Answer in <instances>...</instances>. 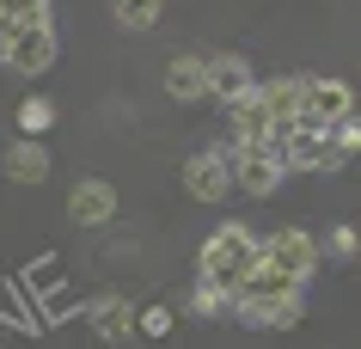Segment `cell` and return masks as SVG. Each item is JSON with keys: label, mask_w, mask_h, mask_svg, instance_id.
<instances>
[{"label": "cell", "mask_w": 361, "mask_h": 349, "mask_svg": "<svg viewBox=\"0 0 361 349\" xmlns=\"http://www.w3.org/2000/svg\"><path fill=\"white\" fill-rule=\"evenodd\" d=\"M233 154V147H227ZM282 154H276V147H239V154H233V184H239V190L245 196H269L276 190V184H282Z\"/></svg>", "instance_id": "5b68a950"}, {"label": "cell", "mask_w": 361, "mask_h": 349, "mask_svg": "<svg viewBox=\"0 0 361 349\" xmlns=\"http://www.w3.org/2000/svg\"><path fill=\"white\" fill-rule=\"evenodd\" d=\"M166 92L171 98H209V61L202 56H171V68H166Z\"/></svg>", "instance_id": "4fadbf2b"}, {"label": "cell", "mask_w": 361, "mask_h": 349, "mask_svg": "<svg viewBox=\"0 0 361 349\" xmlns=\"http://www.w3.org/2000/svg\"><path fill=\"white\" fill-rule=\"evenodd\" d=\"M135 331H141V337H166V331H171V307H147Z\"/></svg>", "instance_id": "ac0fdd59"}, {"label": "cell", "mask_w": 361, "mask_h": 349, "mask_svg": "<svg viewBox=\"0 0 361 349\" xmlns=\"http://www.w3.org/2000/svg\"><path fill=\"white\" fill-rule=\"evenodd\" d=\"M276 154H282V166H300V172H337L343 159H349L331 135L306 129V123H294V129H282V135H276Z\"/></svg>", "instance_id": "7a4b0ae2"}, {"label": "cell", "mask_w": 361, "mask_h": 349, "mask_svg": "<svg viewBox=\"0 0 361 349\" xmlns=\"http://www.w3.org/2000/svg\"><path fill=\"white\" fill-rule=\"evenodd\" d=\"M37 25H49V0H0V61L13 56V43L25 31H37Z\"/></svg>", "instance_id": "ba28073f"}, {"label": "cell", "mask_w": 361, "mask_h": 349, "mask_svg": "<svg viewBox=\"0 0 361 349\" xmlns=\"http://www.w3.org/2000/svg\"><path fill=\"white\" fill-rule=\"evenodd\" d=\"M111 214H116V190L104 178H80L74 196H68V221H74V227H104Z\"/></svg>", "instance_id": "52a82bcc"}, {"label": "cell", "mask_w": 361, "mask_h": 349, "mask_svg": "<svg viewBox=\"0 0 361 349\" xmlns=\"http://www.w3.org/2000/svg\"><path fill=\"white\" fill-rule=\"evenodd\" d=\"M361 252V239L355 227H331V239H324V257H337V264H349V257Z\"/></svg>", "instance_id": "e0dca14e"}, {"label": "cell", "mask_w": 361, "mask_h": 349, "mask_svg": "<svg viewBox=\"0 0 361 349\" xmlns=\"http://www.w3.org/2000/svg\"><path fill=\"white\" fill-rule=\"evenodd\" d=\"M190 312H202V319H221V312H233V294H227V288H214V282H196Z\"/></svg>", "instance_id": "2e32d148"}, {"label": "cell", "mask_w": 361, "mask_h": 349, "mask_svg": "<svg viewBox=\"0 0 361 349\" xmlns=\"http://www.w3.org/2000/svg\"><path fill=\"white\" fill-rule=\"evenodd\" d=\"M331 141H337L343 154H361V116H349V123H337V129H331Z\"/></svg>", "instance_id": "d6986e66"}, {"label": "cell", "mask_w": 361, "mask_h": 349, "mask_svg": "<svg viewBox=\"0 0 361 349\" xmlns=\"http://www.w3.org/2000/svg\"><path fill=\"white\" fill-rule=\"evenodd\" d=\"M184 184H190L196 202H221V196L233 190V154H227V147L190 154V159H184Z\"/></svg>", "instance_id": "277c9868"}, {"label": "cell", "mask_w": 361, "mask_h": 349, "mask_svg": "<svg viewBox=\"0 0 361 349\" xmlns=\"http://www.w3.org/2000/svg\"><path fill=\"white\" fill-rule=\"evenodd\" d=\"M135 325H141V312H135L123 294H104V300H92V331L104 337V343H123V337H135Z\"/></svg>", "instance_id": "30bf717a"}, {"label": "cell", "mask_w": 361, "mask_h": 349, "mask_svg": "<svg viewBox=\"0 0 361 349\" xmlns=\"http://www.w3.org/2000/svg\"><path fill=\"white\" fill-rule=\"evenodd\" d=\"M0 166H6V178H13V184H43V178H49V147H43V141H13V147H6V159H0Z\"/></svg>", "instance_id": "7c38bea8"}, {"label": "cell", "mask_w": 361, "mask_h": 349, "mask_svg": "<svg viewBox=\"0 0 361 349\" xmlns=\"http://www.w3.org/2000/svg\"><path fill=\"white\" fill-rule=\"evenodd\" d=\"M49 61H56V31H49V25H37V31H25V37L13 43L6 68H13V74H43Z\"/></svg>", "instance_id": "8fae6325"}, {"label": "cell", "mask_w": 361, "mask_h": 349, "mask_svg": "<svg viewBox=\"0 0 361 349\" xmlns=\"http://www.w3.org/2000/svg\"><path fill=\"white\" fill-rule=\"evenodd\" d=\"M111 13L123 31H153L159 25V0H111Z\"/></svg>", "instance_id": "5bb4252c"}, {"label": "cell", "mask_w": 361, "mask_h": 349, "mask_svg": "<svg viewBox=\"0 0 361 349\" xmlns=\"http://www.w3.org/2000/svg\"><path fill=\"white\" fill-rule=\"evenodd\" d=\"M49 123H56V104H49V98H37V92H31V98H25V104H19V129H25V135H31V141H37L43 129H49Z\"/></svg>", "instance_id": "9a60e30c"}, {"label": "cell", "mask_w": 361, "mask_h": 349, "mask_svg": "<svg viewBox=\"0 0 361 349\" xmlns=\"http://www.w3.org/2000/svg\"><path fill=\"white\" fill-rule=\"evenodd\" d=\"M257 257H264V239H251V227L227 221V227H214L209 245H202V282L239 294L251 282V270H257Z\"/></svg>", "instance_id": "6da1fadb"}, {"label": "cell", "mask_w": 361, "mask_h": 349, "mask_svg": "<svg viewBox=\"0 0 361 349\" xmlns=\"http://www.w3.org/2000/svg\"><path fill=\"white\" fill-rule=\"evenodd\" d=\"M349 116H355V92H349L343 80H306V92H300V123L306 129L331 135V129L349 123Z\"/></svg>", "instance_id": "3957f363"}, {"label": "cell", "mask_w": 361, "mask_h": 349, "mask_svg": "<svg viewBox=\"0 0 361 349\" xmlns=\"http://www.w3.org/2000/svg\"><path fill=\"white\" fill-rule=\"evenodd\" d=\"M233 312H239L245 325L282 331V325H300V294H257V300H239Z\"/></svg>", "instance_id": "9c48e42d"}, {"label": "cell", "mask_w": 361, "mask_h": 349, "mask_svg": "<svg viewBox=\"0 0 361 349\" xmlns=\"http://www.w3.org/2000/svg\"><path fill=\"white\" fill-rule=\"evenodd\" d=\"M251 92H257V80H251L245 56H209V98H221L227 111H239Z\"/></svg>", "instance_id": "8992f818"}]
</instances>
